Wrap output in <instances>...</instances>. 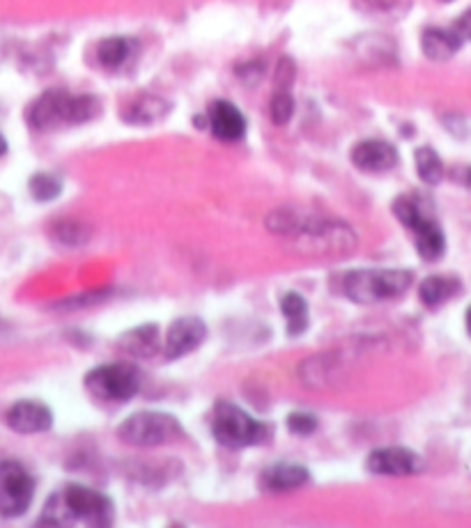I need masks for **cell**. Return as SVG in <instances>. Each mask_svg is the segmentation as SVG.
I'll return each instance as SVG.
<instances>
[{"label": "cell", "instance_id": "obj_19", "mask_svg": "<svg viewBox=\"0 0 471 528\" xmlns=\"http://www.w3.org/2000/svg\"><path fill=\"white\" fill-rule=\"evenodd\" d=\"M458 290H460V283L453 281V278L430 276L421 283L419 297H421L423 304L435 308L439 304H444V301H449Z\"/></svg>", "mask_w": 471, "mask_h": 528}, {"label": "cell", "instance_id": "obj_29", "mask_svg": "<svg viewBox=\"0 0 471 528\" xmlns=\"http://www.w3.org/2000/svg\"><path fill=\"white\" fill-rule=\"evenodd\" d=\"M7 152V141L3 136H0V157H3V154Z\"/></svg>", "mask_w": 471, "mask_h": 528}, {"label": "cell", "instance_id": "obj_10", "mask_svg": "<svg viewBox=\"0 0 471 528\" xmlns=\"http://www.w3.org/2000/svg\"><path fill=\"white\" fill-rule=\"evenodd\" d=\"M366 467L368 471H373L375 476H414V473L423 469V462L414 450L389 446L373 450V453L368 455Z\"/></svg>", "mask_w": 471, "mask_h": 528}, {"label": "cell", "instance_id": "obj_11", "mask_svg": "<svg viewBox=\"0 0 471 528\" xmlns=\"http://www.w3.org/2000/svg\"><path fill=\"white\" fill-rule=\"evenodd\" d=\"M207 336V329L203 320L198 317H182V320H175L168 329L164 338V354L166 359H180V356L189 354L203 343Z\"/></svg>", "mask_w": 471, "mask_h": 528}, {"label": "cell", "instance_id": "obj_26", "mask_svg": "<svg viewBox=\"0 0 471 528\" xmlns=\"http://www.w3.org/2000/svg\"><path fill=\"white\" fill-rule=\"evenodd\" d=\"M292 81H295V65L288 58H283L279 65V85L281 88H288Z\"/></svg>", "mask_w": 471, "mask_h": 528}, {"label": "cell", "instance_id": "obj_9", "mask_svg": "<svg viewBox=\"0 0 471 528\" xmlns=\"http://www.w3.org/2000/svg\"><path fill=\"white\" fill-rule=\"evenodd\" d=\"M86 388L99 400L129 402L138 393V375L127 366H102L88 372Z\"/></svg>", "mask_w": 471, "mask_h": 528}, {"label": "cell", "instance_id": "obj_23", "mask_svg": "<svg viewBox=\"0 0 471 528\" xmlns=\"http://www.w3.org/2000/svg\"><path fill=\"white\" fill-rule=\"evenodd\" d=\"M60 191H63V184H60L58 177L53 175L37 173L33 175V180H30V193H33V198L40 200V203L56 200L60 196Z\"/></svg>", "mask_w": 471, "mask_h": 528}, {"label": "cell", "instance_id": "obj_25", "mask_svg": "<svg viewBox=\"0 0 471 528\" xmlns=\"http://www.w3.org/2000/svg\"><path fill=\"white\" fill-rule=\"evenodd\" d=\"M288 427L295 434H299V437H306V434L315 432L318 421H315V416H311V414H290Z\"/></svg>", "mask_w": 471, "mask_h": 528}, {"label": "cell", "instance_id": "obj_28", "mask_svg": "<svg viewBox=\"0 0 471 528\" xmlns=\"http://www.w3.org/2000/svg\"><path fill=\"white\" fill-rule=\"evenodd\" d=\"M370 5H375V7H391L393 0H368Z\"/></svg>", "mask_w": 471, "mask_h": 528}, {"label": "cell", "instance_id": "obj_3", "mask_svg": "<svg viewBox=\"0 0 471 528\" xmlns=\"http://www.w3.org/2000/svg\"><path fill=\"white\" fill-rule=\"evenodd\" d=\"M99 115V102L88 95H69L63 90H51L37 99L28 111L30 127L51 131L67 124H83Z\"/></svg>", "mask_w": 471, "mask_h": 528}, {"label": "cell", "instance_id": "obj_30", "mask_svg": "<svg viewBox=\"0 0 471 528\" xmlns=\"http://www.w3.org/2000/svg\"><path fill=\"white\" fill-rule=\"evenodd\" d=\"M467 331H469V336H471V308L467 310Z\"/></svg>", "mask_w": 471, "mask_h": 528}, {"label": "cell", "instance_id": "obj_31", "mask_svg": "<svg viewBox=\"0 0 471 528\" xmlns=\"http://www.w3.org/2000/svg\"><path fill=\"white\" fill-rule=\"evenodd\" d=\"M467 184L471 186V170H469V177H467Z\"/></svg>", "mask_w": 471, "mask_h": 528}, {"label": "cell", "instance_id": "obj_18", "mask_svg": "<svg viewBox=\"0 0 471 528\" xmlns=\"http://www.w3.org/2000/svg\"><path fill=\"white\" fill-rule=\"evenodd\" d=\"M159 347V329L154 324H143L138 329L129 331L122 338V349H127L134 356H152Z\"/></svg>", "mask_w": 471, "mask_h": 528}, {"label": "cell", "instance_id": "obj_13", "mask_svg": "<svg viewBox=\"0 0 471 528\" xmlns=\"http://www.w3.org/2000/svg\"><path fill=\"white\" fill-rule=\"evenodd\" d=\"M352 163L366 173H386L398 163V152L391 143L364 141L352 150Z\"/></svg>", "mask_w": 471, "mask_h": 528}, {"label": "cell", "instance_id": "obj_14", "mask_svg": "<svg viewBox=\"0 0 471 528\" xmlns=\"http://www.w3.org/2000/svg\"><path fill=\"white\" fill-rule=\"evenodd\" d=\"M207 118H210L212 134L223 143H235L246 134L244 115L230 102H214Z\"/></svg>", "mask_w": 471, "mask_h": 528}, {"label": "cell", "instance_id": "obj_22", "mask_svg": "<svg viewBox=\"0 0 471 528\" xmlns=\"http://www.w3.org/2000/svg\"><path fill=\"white\" fill-rule=\"evenodd\" d=\"M416 170H419L421 180L426 184L442 182V175H444L442 159H439L437 152L430 150V147H421V150H416Z\"/></svg>", "mask_w": 471, "mask_h": 528}, {"label": "cell", "instance_id": "obj_21", "mask_svg": "<svg viewBox=\"0 0 471 528\" xmlns=\"http://www.w3.org/2000/svg\"><path fill=\"white\" fill-rule=\"evenodd\" d=\"M166 111H168V104L164 102V99L145 95L141 99H136V102L129 106L125 118L134 124H150L154 120L164 118Z\"/></svg>", "mask_w": 471, "mask_h": 528}, {"label": "cell", "instance_id": "obj_6", "mask_svg": "<svg viewBox=\"0 0 471 528\" xmlns=\"http://www.w3.org/2000/svg\"><path fill=\"white\" fill-rule=\"evenodd\" d=\"M118 437L129 446L152 448L180 441L184 437V430L171 414L141 411V414H134L118 427Z\"/></svg>", "mask_w": 471, "mask_h": 528}, {"label": "cell", "instance_id": "obj_7", "mask_svg": "<svg viewBox=\"0 0 471 528\" xmlns=\"http://www.w3.org/2000/svg\"><path fill=\"white\" fill-rule=\"evenodd\" d=\"M212 434L221 446L226 448H246L253 444H262L267 439V427L256 418H251L244 409L228 402H221L214 409Z\"/></svg>", "mask_w": 471, "mask_h": 528}, {"label": "cell", "instance_id": "obj_8", "mask_svg": "<svg viewBox=\"0 0 471 528\" xmlns=\"http://www.w3.org/2000/svg\"><path fill=\"white\" fill-rule=\"evenodd\" d=\"M35 496V480L23 464L0 460V517H21Z\"/></svg>", "mask_w": 471, "mask_h": 528}, {"label": "cell", "instance_id": "obj_1", "mask_svg": "<svg viewBox=\"0 0 471 528\" xmlns=\"http://www.w3.org/2000/svg\"><path fill=\"white\" fill-rule=\"evenodd\" d=\"M113 506L104 494L83 485H69L60 489L46 503L40 517L44 526H69V524H88V526H111Z\"/></svg>", "mask_w": 471, "mask_h": 528}, {"label": "cell", "instance_id": "obj_27", "mask_svg": "<svg viewBox=\"0 0 471 528\" xmlns=\"http://www.w3.org/2000/svg\"><path fill=\"white\" fill-rule=\"evenodd\" d=\"M455 33H458V37L462 42L465 40H471V10L462 14V17L455 21V26H453Z\"/></svg>", "mask_w": 471, "mask_h": 528}, {"label": "cell", "instance_id": "obj_20", "mask_svg": "<svg viewBox=\"0 0 471 528\" xmlns=\"http://www.w3.org/2000/svg\"><path fill=\"white\" fill-rule=\"evenodd\" d=\"M283 315L288 320V333L290 336H301L308 329V306L301 294L288 292L281 301Z\"/></svg>", "mask_w": 471, "mask_h": 528}, {"label": "cell", "instance_id": "obj_5", "mask_svg": "<svg viewBox=\"0 0 471 528\" xmlns=\"http://www.w3.org/2000/svg\"><path fill=\"white\" fill-rule=\"evenodd\" d=\"M393 214H396V219L403 223L405 228L412 230L416 251H419L423 260L435 262L442 258L446 248L444 232L437 225V221L423 209V203H419L416 198L403 196L393 203Z\"/></svg>", "mask_w": 471, "mask_h": 528}, {"label": "cell", "instance_id": "obj_17", "mask_svg": "<svg viewBox=\"0 0 471 528\" xmlns=\"http://www.w3.org/2000/svg\"><path fill=\"white\" fill-rule=\"evenodd\" d=\"M136 51V40H129V37H111V40H104L97 46V60L102 62L106 69H120L136 56Z\"/></svg>", "mask_w": 471, "mask_h": 528}, {"label": "cell", "instance_id": "obj_12", "mask_svg": "<svg viewBox=\"0 0 471 528\" xmlns=\"http://www.w3.org/2000/svg\"><path fill=\"white\" fill-rule=\"evenodd\" d=\"M5 423L10 430L19 432V434H40V432L51 430L53 414L49 407L42 405V402L23 400L7 409Z\"/></svg>", "mask_w": 471, "mask_h": 528}, {"label": "cell", "instance_id": "obj_2", "mask_svg": "<svg viewBox=\"0 0 471 528\" xmlns=\"http://www.w3.org/2000/svg\"><path fill=\"white\" fill-rule=\"evenodd\" d=\"M267 228L276 235L295 239L313 251H350L354 246V232L343 223H329L320 219H301L295 212H272Z\"/></svg>", "mask_w": 471, "mask_h": 528}, {"label": "cell", "instance_id": "obj_24", "mask_svg": "<svg viewBox=\"0 0 471 528\" xmlns=\"http://www.w3.org/2000/svg\"><path fill=\"white\" fill-rule=\"evenodd\" d=\"M292 113H295V99H292L285 90L276 92V95L272 97V104H269V115H272V122L285 124L292 118Z\"/></svg>", "mask_w": 471, "mask_h": 528}, {"label": "cell", "instance_id": "obj_15", "mask_svg": "<svg viewBox=\"0 0 471 528\" xmlns=\"http://www.w3.org/2000/svg\"><path fill=\"white\" fill-rule=\"evenodd\" d=\"M311 476L304 467L299 464H276V467H269L260 476V485L265 492H292V489L304 487Z\"/></svg>", "mask_w": 471, "mask_h": 528}, {"label": "cell", "instance_id": "obj_4", "mask_svg": "<svg viewBox=\"0 0 471 528\" xmlns=\"http://www.w3.org/2000/svg\"><path fill=\"white\" fill-rule=\"evenodd\" d=\"M414 276L407 269H354L345 276V297L361 306L382 304L407 292Z\"/></svg>", "mask_w": 471, "mask_h": 528}, {"label": "cell", "instance_id": "obj_16", "mask_svg": "<svg viewBox=\"0 0 471 528\" xmlns=\"http://www.w3.org/2000/svg\"><path fill=\"white\" fill-rule=\"evenodd\" d=\"M421 46H423V53L430 60H449L453 58L455 53L460 51L462 40L458 37L455 30H439V28H428L426 33L421 37Z\"/></svg>", "mask_w": 471, "mask_h": 528}]
</instances>
